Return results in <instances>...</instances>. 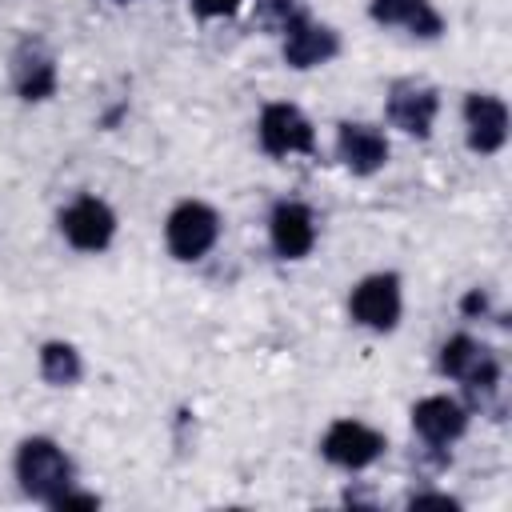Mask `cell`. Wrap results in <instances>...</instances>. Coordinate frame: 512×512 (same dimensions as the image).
<instances>
[{"label":"cell","instance_id":"1","mask_svg":"<svg viewBox=\"0 0 512 512\" xmlns=\"http://www.w3.org/2000/svg\"><path fill=\"white\" fill-rule=\"evenodd\" d=\"M16 480L24 488V496L40 500L52 508V500L76 484V468H72V456L52 440V436H24L16 444Z\"/></svg>","mask_w":512,"mask_h":512},{"label":"cell","instance_id":"2","mask_svg":"<svg viewBox=\"0 0 512 512\" xmlns=\"http://www.w3.org/2000/svg\"><path fill=\"white\" fill-rule=\"evenodd\" d=\"M436 368L448 376V380H460L464 392L472 396V404H488L500 388V356L472 340L468 332H456L440 344V356H436Z\"/></svg>","mask_w":512,"mask_h":512},{"label":"cell","instance_id":"3","mask_svg":"<svg viewBox=\"0 0 512 512\" xmlns=\"http://www.w3.org/2000/svg\"><path fill=\"white\" fill-rule=\"evenodd\" d=\"M220 240V212L204 200H180L164 220V244L180 264L204 260Z\"/></svg>","mask_w":512,"mask_h":512},{"label":"cell","instance_id":"4","mask_svg":"<svg viewBox=\"0 0 512 512\" xmlns=\"http://www.w3.org/2000/svg\"><path fill=\"white\" fill-rule=\"evenodd\" d=\"M388 440L380 428L364 424V420H352V416H340L328 424V432L320 436V456L344 472H360L368 464H376L384 456Z\"/></svg>","mask_w":512,"mask_h":512},{"label":"cell","instance_id":"5","mask_svg":"<svg viewBox=\"0 0 512 512\" xmlns=\"http://www.w3.org/2000/svg\"><path fill=\"white\" fill-rule=\"evenodd\" d=\"M256 136H260V148L268 156H312L316 152L312 120L288 100H272V104L260 108Z\"/></svg>","mask_w":512,"mask_h":512},{"label":"cell","instance_id":"6","mask_svg":"<svg viewBox=\"0 0 512 512\" xmlns=\"http://www.w3.org/2000/svg\"><path fill=\"white\" fill-rule=\"evenodd\" d=\"M348 312L368 332H392L400 324V312H404L400 276L396 272H372V276H364L352 288V296H348Z\"/></svg>","mask_w":512,"mask_h":512},{"label":"cell","instance_id":"7","mask_svg":"<svg viewBox=\"0 0 512 512\" xmlns=\"http://www.w3.org/2000/svg\"><path fill=\"white\" fill-rule=\"evenodd\" d=\"M60 236L76 252H104L116 236V212L108 208V200L84 192L60 208Z\"/></svg>","mask_w":512,"mask_h":512},{"label":"cell","instance_id":"8","mask_svg":"<svg viewBox=\"0 0 512 512\" xmlns=\"http://www.w3.org/2000/svg\"><path fill=\"white\" fill-rule=\"evenodd\" d=\"M388 120L404 132V136H416V140H428L432 136V124L440 116V92L432 84H420V80H396L388 88V104H384Z\"/></svg>","mask_w":512,"mask_h":512},{"label":"cell","instance_id":"9","mask_svg":"<svg viewBox=\"0 0 512 512\" xmlns=\"http://www.w3.org/2000/svg\"><path fill=\"white\" fill-rule=\"evenodd\" d=\"M12 88L20 100L28 104H44L48 96H56L60 88V68H56V56L40 44V40H20L16 52H12Z\"/></svg>","mask_w":512,"mask_h":512},{"label":"cell","instance_id":"10","mask_svg":"<svg viewBox=\"0 0 512 512\" xmlns=\"http://www.w3.org/2000/svg\"><path fill=\"white\" fill-rule=\"evenodd\" d=\"M268 240L280 260H304L316 248V216L304 200H276L268 216Z\"/></svg>","mask_w":512,"mask_h":512},{"label":"cell","instance_id":"11","mask_svg":"<svg viewBox=\"0 0 512 512\" xmlns=\"http://www.w3.org/2000/svg\"><path fill=\"white\" fill-rule=\"evenodd\" d=\"M464 136L468 148L492 156L508 144V104L496 92H468L464 96Z\"/></svg>","mask_w":512,"mask_h":512},{"label":"cell","instance_id":"12","mask_svg":"<svg viewBox=\"0 0 512 512\" xmlns=\"http://www.w3.org/2000/svg\"><path fill=\"white\" fill-rule=\"evenodd\" d=\"M388 136L376 124L364 120H344L336 128V156L352 176H376L388 164Z\"/></svg>","mask_w":512,"mask_h":512},{"label":"cell","instance_id":"13","mask_svg":"<svg viewBox=\"0 0 512 512\" xmlns=\"http://www.w3.org/2000/svg\"><path fill=\"white\" fill-rule=\"evenodd\" d=\"M468 416L472 412L456 396H444V392L424 396V400L412 404V428L432 448H448L452 440H460L468 432Z\"/></svg>","mask_w":512,"mask_h":512},{"label":"cell","instance_id":"14","mask_svg":"<svg viewBox=\"0 0 512 512\" xmlns=\"http://www.w3.org/2000/svg\"><path fill=\"white\" fill-rule=\"evenodd\" d=\"M280 52H284V64H288V68L308 72V68L328 64V60L340 52V36H336V28H328V24L312 20V16H304V20H296V24L280 36Z\"/></svg>","mask_w":512,"mask_h":512},{"label":"cell","instance_id":"15","mask_svg":"<svg viewBox=\"0 0 512 512\" xmlns=\"http://www.w3.org/2000/svg\"><path fill=\"white\" fill-rule=\"evenodd\" d=\"M368 16L384 28H408L420 40H436L444 32V16L432 8V0H372Z\"/></svg>","mask_w":512,"mask_h":512},{"label":"cell","instance_id":"16","mask_svg":"<svg viewBox=\"0 0 512 512\" xmlns=\"http://www.w3.org/2000/svg\"><path fill=\"white\" fill-rule=\"evenodd\" d=\"M40 376L52 388H72L84 376V360L68 340H48L40 344Z\"/></svg>","mask_w":512,"mask_h":512},{"label":"cell","instance_id":"17","mask_svg":"<svg viewBox=\"0 0 512 512\" xmlns=\"http://www.w3.org/2000/svg\"><path fill=\"white\" fill-rule=\"evenodd\" d=\"M304 16H308L304 0H256V8H252L256 28L272 32V36H284V32H288L296 20H304Z\"/></svg>","mask_w":512,"mask_h":512},{"label":"cell","instance_id":"18","mask_svg":"<svg viewBox=\"0 0 512 512\" xmlns=\"http://www.w3.org/2000/svg\"><path fill=\"white\" fill-rule=\"evenodd\" d=\"M188 4L204 20H224V16H236L244 8V0H188Z\"/></svg>","mask_w":512,"mask_h":512},{"label":"cell","instance_id":"19","mask_svg":"<svg viewBox=\"0 0 512 512\" xmlns=\"http://www.w3.org/2000/svg\"><path fill=\"white\" fill-rule=\"evenodd\" d=\"M488 308H492V300H488V292H484V288H468V292L460 296V312H464L468 320L488 316Z\"/></svg>","mask_w":512,"mask_h":512},{"label":"cell","instance_id":"20","mask_svg":"<svg viewBox=\"0 0 512 512\" xmlns=\"http://www.w3.org/2000/svg\"><path fill=\"white\" fill-rule=\"evenodd\" d=\"M52 508H100V496H96V492H80V488L72 484V488H64V492L52 500Z\"/></svg>","mask_w":512,"mask_h":512},{"label":"cell","instance_id":"21","mask_svg":"<svg viewBox=\"0 0 512 512\" xmlns=\"http://www.w3.org/2000/svg\"><path fill=\"white\" fill-rule=\"evenodd\" d=\"M408 508H460V500L456 496H448V492H412L408 496Z\"/></svg>","mask_w":512,"mask_h":512},{"label":"cell","instance_id":"22","mask_svg":"<svg viewBox=\"0 0 512 512\" xmlns=\"http://www.w3.org/2000/svg\"><path fill=\"white\" fill-rule=\"evenodd\" d=\"M116 4H132V0H116Z\"/></svg>","mask_w":512,"mask_h":512}]
</instances>
